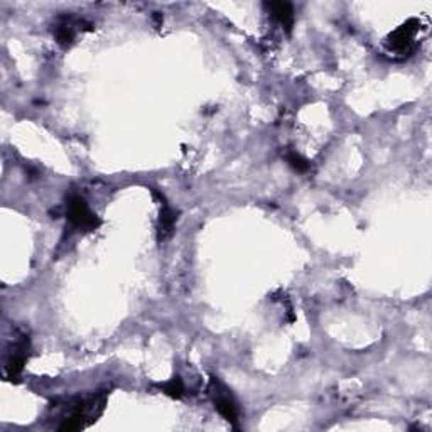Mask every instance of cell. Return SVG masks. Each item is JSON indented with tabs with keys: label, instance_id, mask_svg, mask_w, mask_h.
<instances>
[{
	"label": "cell",
	"instance_id": "obj_8",
	"mask_svg": "<svg viewBox=\"0 0 432 432\" xmlns=\"http://www.w3.org/2000/svg\"><path fill=\"white\" fill-rule=\"evenodd\" d=\"M159 389L171 399H182L184 395V384H182L181 377H172L166 384H160Z\"/></svg>",
	"mask_w": 432,
	"mask_h": 432
},
{
	"label": "cell",
	"instance_id": "obj_7",
	"mask_svg": "<svg viewBox=\"0 0 432 432\" xmlns=\"http://www.w3.org/2000/svg\"><path fill=\"white\" fill-rule=\"evenodd\" d=\"M265 9L280 28L291 33L294 28V7L291 2H267Z\"/></svg>",
	"mask_w": 432,
	"mask_h": 432
},
{
	"label": "cell",
	"instance_id": "obj_10",
	"mask_svg": "<svg viewBox=\"0 0 432 432\" xmlns=\"http://www.w3.org/2000/svg\"><path fill=\"white\" fill-rule=\"evenodd\" d=\"M287 162H289V166H291L294 171H297V172H307L311 167L309 160H307L306 157H302V155L297 153H289Z\"/></svg>",
	"mask_w": 432,
	"mask_h": 432
},
{
	"label": "cell",
	"instance_id": "obj_4",
	"mask_svg": "<svg viewBox=\"0 0 432 432\" xmlns=\"http://www.w3.org/2000/svg\"><path fill=\"white\" fill-rule=\"evenodd\" d=\"M29 351H31L29 338L21 336L19 341L14 345V350H12L11 355H9L6 367H4V373H6L7 380L11 382L19 380L22 370H24L26 363H28L29 360Z\"/></svg>",
	"mask_w": 432,
	"mask_h": 432
},
{
	"label": "cell",
	"instance_id": "obj_3",
	"mask_svg": "<svg viewBox=\"0 0 432 432\" xmlns=\"http://www.w3.org/2000/svg\"><path fill=\"white\" fill-rule=\"evenodd\" d=\"M209 390H211L213 404H215V409L220 412V416L233 427H238V407L230 392L215 377L211 378V389Z\"/></svg>",
	"mask_w": 432,
	"mask_h": 432
},
{
	"label": "cell",
	"instance_id": "obj_2",
	"mask_svg": "<svg viewBox=\"0 0 432 432\" xmlns=\"http://www.w3.org/2000/svg\"><path fill=\"white\" fill-rule=\"evenodd\" d=\"M66 218H68L71 226L84 231H93L101 225L100 218L92 211L82 196H71L68 199V203H66Z\"/></svg>",
	"mask_w": 432,
	"mask_h": 432
},
{
	"label": "cell",
	"instance_id": "obj_1",
	"mask_svg": "<svg viewBox=\"0 0 432 432\" xmlns=\"http://www.w3.org/2000/svg\"><path fill=\"white\" fill-rule=\"evenodd\" d=\"M110 392H100V394L88 395V397H79L71 400L70 405L66 409V414L61 421V424L57 426L60 432H77L83 431L92 424H95L98 419L101 417V414L105 412L106 400H109Z\"/></svg>",
	"mask_w": 432,
	"mask_h": 432
},
{
	"label": "cell",
	"instance_id": "obj_9",
	"mask_svg": "<svg viewBox=\"0 0 432 432\" xmlns=\"http://www.w3.org/2000/svg\"><path fill=\"white\" fill-rule=\"evenodd\" d=\"M55 38H56V43L60 44V46H63V48L71 46V44H73V41H74L73 26L57 24L56 29H55Z\"/></svg>",
	"mask_w": 432,
	"mask_h": 432
},
{
	"label": "cell",
	"instance_id": "obj_6",
	"mask_svg": "<svg viewBox=\"0 0 432 432\" xmlns=\"http://www.w3.org/2000/svg\"><path fill=\"white\" fill-rule=\"evenodd\" d=\"M154 196H157L160 199V213H159V242H164L167 237H171V233L175 231L177 215L176 211L166 203V198L162 194L154 191Z\"/></svg>",
	"mask_w": 432,
	"mask_h": 432
},
{
	"label": "cell",
	"instance_id": "obj_5",
	"mask_svg": "<svg viewBox=\"0 0 432 432\" xmlns=\"http://www.w3.org/2000/svg\"><path fill=\"white\" fill-rule=\"evenodd\" d=\"M417 31H419V21L417 19L407 21L405 24L400 26L399 29H395L394 33L389 35L387 44H389V48L394 49V51L402 52V51H405V49L411 48Z\"/></svg>",
	"mask_w": 432,
	"mask_h": 432
}]
</instances>
